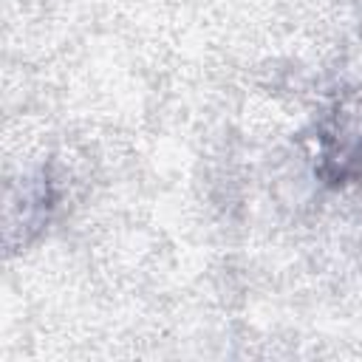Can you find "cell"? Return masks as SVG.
<instances>
[{
  "mask_svg": "<svg viewBox=\"0 0 362 362\" xmlns=\"http://www.w3.org/2000/svg\"><path fill=\"white\" fill-rule=\"evenodd\" d=\"M322 141V173L331 181H348L362 175V96L351 99L331 113L320 130Z\"/></svg>",
  "mask_w": 362,
  "mask_h": 362,
  "instance_id": "obj_1",
  "label": "cell"
},
{
  "mask_svg": "<svg viewBox=\"0 0 362 362\" xmlns=\"http://www.w3.org/2000/svg\"><path fill=\"white\" fill-rule=\"evenodd\" d=\"M59 192L48 173H40L37 178H28L23 184L20 201L8 198V215H6V240L11 243L14 235H20V243H28L42 226H48L54 209H57Z\"/></svg>",
  "mask_w": 362,
  "mask_h": 362,
  "instance_id": "obj_2",
  "label": "cell"
}]
</instances>
